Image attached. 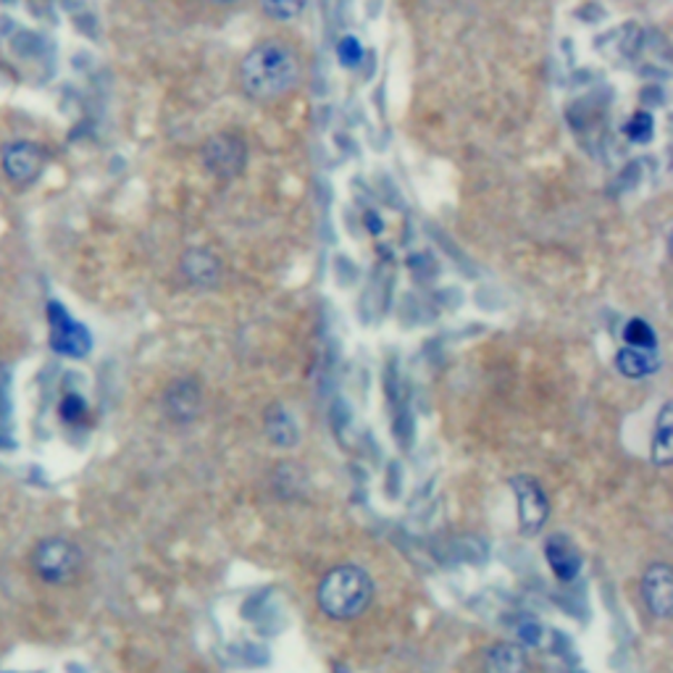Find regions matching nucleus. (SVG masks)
<instances>
[{
	"label": "nucleus",
	"mask_w": 673,
	"mask_h": 673,
	"mask_svg": "<svg viewBox=\"0 0 673 673\" xmlns=\"http://www.w3.org/2000/svg\"><path fill=\"white\" fill-rule=\"evenodd\" d=\"M650 458L655 466H671L673 460V406L665 402L657 413L655 431H653V445H650Z\"/></svg>",
	"instance_id": "obj_14"
},
{
	"label": "nucleus",
	"mask_w": 673,
	"mask_h": 673,
	"mask_svg": "<svg viewBox=\"0 0 673 673\" xmlns=\"http://www.w3.org/2000/svg\"><path fill=\"white\" fill-rule=\"evenodd\" d=\"M640 595L650 616L671 618L673 613V574L669 563H653L640 582Z\"/></svg>",
	"instance_id": "obj_8"
},
{
	"label": "nucleus",
	"mask_w": 673,
	"mask_h": 673,
	"mask_svg": "<svg viewBox=\"0 0 673 673\" xmlns=\"http://www.w3.org/2000/svg\"><path fill=\"white\" fill-rule=\"evenodd\" d=\"M624 340L628 348H657L655 329L645 319H632L624 326Z\"/></svg>",
	"instance_id": "obj_17"
},
{
	"label": "nucleus",
	"mask_w": 673,
	"mask_h": 673,
	"mask_svg": "<svg viewBox=\"0 0 673 673\" xmlns=\"http://www.w3.org/2000/svg\"><path fill=\"white\" fill-rule=\"evenodd\" d=\"M266 431L274 440V445H280V448H292V445H298V423L292 421V416L280 406L269 411Z\"/></svg>",
	"instance_id": "obj_15"
},
{
	"label": "nucleus",
	"mask_w": 673,
	"mask_h": 673,
	"mask_svg": "<svg viewBox=\"0 0 673 673\" xmlns=\"http://www.w3.org/2000/svg\"><path fill=\"white\" fill-rule=\"evenodd\" d=\"M179 269L185 274V280L201 290H214L224 276V266L218 261V255L206 251V247H189L182 255Z\"/></svg>",
	"instance_id": "obj_10"
},
{
	"label": "nucleus",
	"mask_w": 673,
	"mask_h": 673,
	"mask_svg": "<svg viewBox=\"0 0 673 673\" xmlns=\"http://www.w3.org/2000/svg\"><path fill=\"white\" fill-rule=\"evenodd\" d=\"M653 116L650 114H636L632 119L626 121V137L634 143H647L650 137H653Z\"/></svg>",
	"instance_id": "obj_18"
},
{
	"label": "nucleus",
	"mask_w": 673,
	"mask_h": 673,
	"mask_svg": "<svg viewBox=\"0 0 673 673\" xmlns=\"http://www.w3.org/2000/svg\"><path fill=\"white\" fill-rule=\"evenodd\" d=\"M374 579L369 570L353 563H342L326 570L324 579L319 582L316 603L319 611L332 621H353L369 611L374 599Z\"/></svg>",
	"instance_id": "obj_2"
},
{
	"label": "nucleus",
	"mask_w": 673,
	"mask_h": 673,
	"mask_svg": "<svg viewBox=\"0 0 673 673\" xmlns=\"http://www.w3.org/2000/svg\"><path fill=\"white\" fill-rule=\"evenodd\" d=\"M521 640L526 642V645H537V642H539V632H537V626H534V624H529V626H521Z\"/></svg>",
	"instance_id": "obj_21"
},
{
	"label": "nucleus",
	"mask_w": 673,
	"mask_h": 673,
	"mask_svg": "<svg viewBox=\"0 0 673 673\" xmlns=\"http://www.w3.org/2000/svg\"><path fill=\"white\" fill-rule=\"evenodd\" d=\"M336 56H340V61L345 64L348 69H353V66L361 64V58H363L361 40L353 38V35H348V38H342L340 42H336Z\"/></svg>",
	"instance_id": "obj_19"
},
{
	"label": "nucleus",
	"mask_w": 673,
	"mask_h": 673,
	"mask_svg": "<svg viewBox=\"0 0 673 673\" xmlns=\"http://www.w3.org/2000/svg\"><path fill=\"white\" fill-rule=\"evenodd\" d=\"M214 3H237V0H214Z\"/></svg>",
	"instance_id": "obj_22"
},
{
	"label": "nucleus",
	"mask_w": 673,
	"mask_h": 673,
	"mask_svg": "<svg viewBox=\"0 0 673 673\" xmlns=\"http://www.w3.org/2000/svg\"><path fill=\"white\" fill-rule=\"evenodd\" d=\"M203 406H206V394H203V387L197 379L182 377L166 387L164 413L177 427H187V423L197 421V416L203 413Z\"/></svg>",
	"instance_id": "obj_6"
},
{
	"label": "nucleus",
	"mask_w": 673,
	"mask_h": 673,
	"mask_svg": "<svg viewBox=\"0 0 673 673\" xmlns=\"http://www.w3.org/2000/svg\"><path fill=\"white\" fill-rule=\"evenodd\" d=\"M300 82L298 53L280 40H263L240 64V87L255 104H272Z\"/></svg>",
	"instance_id": "obj_1"
},
{
	"label": "nucleus",
	"mask_w": 673,
	"mask_h": 673,
	"mask_svg": "<svg viewBox=\"0 0 673 673\" xmlns=\"http://www.w3.org/2000/svg\"><path fill=\"white\" fill-rule=\"evenodd\" d=\"M48 321H50V348L56 353L69 358H85L90 353L92 340L90 332L66 313L58 303L48 305Z\"/></svg>",
	"instance_id": "obj_7"
},
{
	"label": "nucleus",
	"mask_w": 673,
	"mask_h": 673,
	"mask_svg": "<svg viewBox=\"0 0 673 673\" xmlns=\"http://www.w3.org/2000/svg\"><path fill=\"white\" fill-rule=\"evenodd\" d=\"M661 353L657 348H621L616 353V369L626 379L653 377L661 369Z\"/></svg>",
	"instance_id": "obj_12"
},
{
	"label": "nucleus",
	"mask_w": 673,
	"mask_h": 673,
	"mask_svg": "<svg viewBox=\"0 0 673 673\" xmlns=\"http://www.w3.org/2000/svg\"><path fill=\"white\" fill-rule=\"evenodd\" d=\"M510 489L516 495V514H518V531L524 537H537L550 516V503H547L545 489L529 477L510 479Z\"/></svg>",
	"instance_id": "obj_5"
},
{
	"label": "nucleus",
	"mask_w": 673,
	"mask_h": 673,
	"mask_svg": "<svg viewBox=\"0 0 673 673\" xmlns=\"http://www.w3.org/2000/svg\"><path fill=\"white\" fill-rule=\"evenodd\" d=\"M485 673H529L526 650L514 642H497L485 653Z\"/></svg>",
	"instance_id": "obj_13"
},
{
	"label": "nucleus",
	"mask_w": 673,
	"mask_h": 673,
	"mask_svg": "<svg viewBox=\"0 0 673 673\" xmlns=\"http://www.w3.org/2000/svg\"><path fill=\"white\" fill-rule=\"evenodd\" d=\"M545 560L560 582H574L582 570L579 547L570 543L566 534H553V537H547Z\"/></svg>",
	"instance_id": "obj_11"
},
{
	"label": "nucleus",
	"mask_w": 673,
	"mask_h": 673,
	"mask_svg": "<svg viewBox=\"0 0 673 673\" xmlns=\"http://www.w3.org/2000/svg\"><path fill=\"white\" fill-rule=\"evenodd\" d=\"M309 0H261V9L274 21H292L305 11Z\"/></svg>",
	"instance_id": "obj_16"
},
{
	"label": "nucleus",
	"mask_w": 673,
	"mask_h": 673,
	"mask_svg": "<svg viewBox=\"0 0 673 673\" xmlns=\"http://www.w3.org/2000/svg\"><path fill=\"white\" fill-rule=\"evenodd\" d=\"M46 166V150L35 143H13L3 150V168L11 182L17 185H29L42 174Z\"/></svg>",
	"instance_id": "obj_9"
},
{
	"label": "nucleus",
	"mask_w": 673,
	"mask_h": 673,
	"mask_svg": "<svg viewBox=\"0 0 673 673\" xmlns=\"http://www.w3.org/2000/svg\"><path fill=\"white\" fill-rule=\"evenodd\" d=\"M32 570L40 582L50 584V587H64V584L75 582L82 570V553L71 539H40L32 550Z\"/></svg>",
	"instance_id": "obj_3"
},
{
	"label": "nucleus",
	"mask_w": 673,
	"mask_h": 673,
	"mask_svg": "<svg viewBox=\"0 0 673 673\" xmlns=\"http://www.w3.org/2000/svg\"><path fill=\"white\" fill-rule=\"evenodd\" d=\"M82 413H85L82 398H77V394H69V398H66L64 406H61V416H64V419L66 421H77Z\"/></svg>",
	"instance_id": "obj_20"
},
{
	"label": "nucleus",
	"mask_w": 673,
	"mask_h": 673,
	"mask_svg": "<svg viewBox=\"0 0 673 673\" xmlns=\"http://www.w3.org/2000/svg\"><path fill=\"white\" fill-rule=\"evenodd\" d=\"M203 166H206L214 177H240L247 166L245 140L240 135H232V131H222V135L211 137L206 148H203Z\"/></svg>",
	"instance_id": "obj_4"
}]
</instances>
